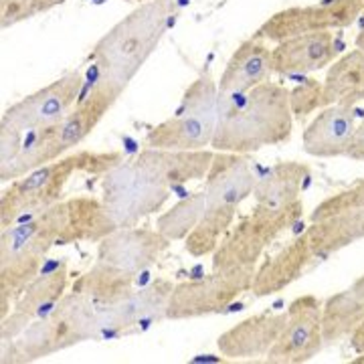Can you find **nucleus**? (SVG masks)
<instances>
[{
  "mask_svg": "<svg viewBox=\"0 0 364 364\" xmlns=\"http://www.w3.org/2000/svg\"><path fill=\"white\" fill-rule=\"evenodd\" d=\"M363 14V0H320L308 6H289L269 16L257 28L255 37L267 43L308 35L346 28L358 21Z\"/></svg>",
  "mask_w": 364,
  "mask_h": 364,
  "instance_id": "nucleus-11",
  "label": "nucleus"
},
{
  "mask_svg": "<svg viewBox=\"0 0 364 364\" xmlns=\"http://www.w3.org/2000/svg\"><path fill=\"white\" fill-rule=\"evenodd\" d=\"M122 93L124 91H119L102 79H97L95 85L91 87L90 95L83 100L79 97L77 105L71 109V114L55 126L57 128V140H59L63 154L73 150L85 138H90L91 132L97 128V124L104 119L105 114L112 109V105L116 104Z\"/></svg>",
  "mask_w": 364,
  "mask_h": 364,
  "instance_id": "nucleus-25",
  "label": "nucleus"
},
{
  "mask_svg": "<svg viewBox=\"0 0 364 364\" xmlns=\"http://www.w3.org/2000/svg\"><path fill=\"white\" fill-rule=\"evenodd\" d=\"M2 358L0 363L2 364H25L28 363L25 356V352L18 348L16 340H2Z\"/></svg>",
  "mask_w": 364,
  "mask_h": 364,
  "instance_id": "nucleus-35",
  "label": "nucleus"
},
{
  "mask_svg": "<svg viewBox=\"0 0 364 364\" xmlns=\"http://www.w3.org/2000/svg\"><path fill=\"white\" fill-rule=\"evenodd\" d=\"M352 364H364V352H363V354H358V356H356V358L352 360Z\"/></svg>",
  "mask_w": 364,
  "mask_h": 364,
  "instance_id": "nucleus-40",
  "label": "nucleus"
},
{
  "mask_svg": "<svg viewBox=\"0 0 364 364\" xmlns=\"http://www.w3.org/2000/svg\"><path fill=\"white\" fill-rule=\"evenodd\" d=\"M215 152L213 150H162L144 148L132 162L142 170L146 176L160 182L168 188L186 182L203 181L207 176Z\"/></svg>",
  "mask_w": 364,
  "mask_h": 364,
  "instance_id": "nucleus-21",
  "label": "nucleus"
},
{
  "mask_svg": "<svg viewBox=\"0 0 364 364\" xmlns=\"http://www.w3.org/2000/svg\"><path fill=\"white\" fill-rule=\"evenodd\" d=\"M63 2L65 0H0V26L6 31L37 14L49 13Z\"/></svg>",
  "mask_w": 364,
  "mask_h": 364,
  "instance_id": "nucleus-32",
  "label": "nucleus"
},
{
  "mask_svg": "<svg viewBox=\"0 0 364 364\" xmlns=\"http://www.w3.org/2000/svg\"><path fill=\"white\" fill-rule=\"evenodd\" d=\"M71 289L90 298L97 308H109L128 298L136 289V273L97 259L73 282Z\"/></svg>",
  "mask_w": 364,
  "mask_h": 364,
  "instance_id": "nucleus-26",
  "label": "nucleus"
},
{
  "mask_svg": "<svg viewBox=\"0 0 364 364\" xmlns=\"http://www.w3.org/2000/svg\"><path fill=\"white\" fill-rule=\"evenodd\" d=\"M318 259L308 235L301 233L275 255L267 257L255 269L251 294L255 298H269L298 282L304 272Z\"/></svg>",
  "mask_w": 364,
  "mask_h": 364,
  "instance_id": "nucleus-22",
  "label": "nucleus"
},
{
  "mask_svg": "<svg viewBox=\"0 0 364 364\" xmlns=\"http://www.w3.org/2000/svg\"><path fill=\"white\" fill-rule=\"evenodd\" d=\"M324 348L322 336V299L299 296L286 312V326L265 354L269 364H301L312 360Z\"/></svg>",
  "mask_w": 364,
  "mask_h": 364,
  "instance_id": "nucleus-13",
  "label": "nucleus"
},
{
  "mask_svg": "<svg viewBox=\"0 0 364 364\" xmlns=\"http://www.w3.org/2000/svg\"><path fill=\"white\" fill-rule=\"evenodd\" d=\"M326 105H356L364 102V51L354 49L336 59L326 71Z\"/></svg>",
  "mask_w": 364,
  "mask_h": 364,
  "instance_id": "nucleus-28",
  "label": "nucleus"
},
{
  "mask_svg": "<svg viewBox=\"0 0 364 364\" xmlns=\"http://www.w3.org/2000/svg\"><path fill=\"white\" fill-rule=\"evenodd\" d=\"M168 196V186L146 176L132 160L119 162L102 178V200L117 229L138 227L164 207Z\"/></svg>",
  "mask_w": 364,
  "mask_h": 364,
  "instance_id": "nucleus-8",
  "label": "nucleus"
},
{
  "mask_svg": "<svg viewBox=\"0 0 364 364\" xmlns=\"http://www.w3.org/2000/svg\"><path fill=\"white\" fill-rule=\"evenodd\" d=\"M356 126L354 105H326L304 130V152L314 158L346 156Z\"/></svg>",
  "mask_w": 364,
  "mask_h": 364,
  "instance_id": "nucleus-23",
  "label": "nucleus"
},
{
  "mask_svg": "<svg viewBox=\"0 0 364 364\" xmlns=\"http://www.w3.org/2000/svg\"><path fill=\"white\" fill-rule=\"evenodd\" d=\"M237 207H207L200 221L186 235L184 249L193 257H207L213 255L221 241L231 231Z\"/></svg>",
  "mask_w": 364,
  "mask_h": 364,
  "instance_id": "nucleus-30",
  "label": "nucleus"
},
{
  "mask_svg": "<svg viewBox=\"0 0 364 364\" xmlns=\"http://www.w3.org/2000/svg\"><path fill=\"white\" fill-rule=\"evenodd\" d=\"M174 284L170 279L158 277L142 289H134L130 296L116 306L100 308V328L102 338H117L138 334L148 326L166 320L170 294Z\"/></svg>",
  "mask_w": 364,
  "mask_h": 364,
  "instance_id": "nucleus-14",
  "label": "nucleus"
},
{
  "mask_svg": "<svg viewBox=\"0 0 364 364\" xmlns=\"http://www.w3.org/2000/svg\"><path fill=\"white\" fill-rule=\"evenodd\" d=\"M83 87L81 71H69L65 75L51 81L39 91L26 95L25 100L4 109L0 124L16 128L23 134L35 130H45L63 122L71 109L77 105Z\"/></svg>",
  "mask_w": 364,
  "mask_h": 364,
  "instance_id": "nucleus-12",
  "label": "nucleus"
},
{
  "mask_svg": "<svg viewBox=\"0 0 364 364\" xmlns=\"http://www.w3.org/2000/svg\"><path fill=\"white\" fill-rule=\"evenodd\" d=\"M356 49H360V51H364V28L356 35Z\"/></svg>",
  "mask_w": 364,
  "mask_h": 364,
  "instance_id": "nucleus-39",
  "label": "nucleus"
},
{
  "mask_svg": "<svg viewBox=\"0 0 364 364\" xmlns=\"http://www.w3.org/2000/svg\"><path fill=\"white\" fill-rule=\"evenodd\" d=\"M257 267L229 269L208 273L200 279L176 284L168 299L166 320H195L213 314H221L235 299L251 291L253 275Z\"/></svg>",
  "mask_w": 364,
  "mask_h": 364,
  "instance_id": "nucleus-10",
  "label": "nucleus"
},
{
  "mask_svg": "<svg viewBox=\"0 0 364 364\" xmlns=\"http://www.w3.org/2000/svg\"><path fill=\"white\" fill-rule=\"evenodd\" d=\"M55 237L39 215L2 231L0 237V318L13 310L28 284L41 275Z\"/></svg>",
  "mask_w": 364,
  "mask_h": 364,
  "instance_id": "nucleus-5",
  "label": "nucleus"
},
{
  "mask_svg": "<svg viewBox=\"0 0 364 364\" xmlns=\"http://www.w3.org/2000/svg\"><path fill=\"white\" fill-rule=\"evenodd\" d=\"M217 105L219 85L205 71L186 87L174 116L150 128L144 142L162 150H205L217 128Z\"/></svg>",
  "mask_w": 364,
  "mask_h": 364,
  "instance_id": "nucleus-6",
  "label": "nucleus"
},
{
  "mask_svg": "<svg viewBox=\"0 0 364 364\" xmlns=\"http://www.w3.org/2000/svg\"><path fill=\"white\" fill-rule=\"evenodd\" d=\"M124 162V156L116 150L93 152L77 150L67 156H61L51 164L28 172L25 176L11 182L9 188L0 196V223L4 229L13 227L23 217H33L55 203L63 200L67 182L75 172H85L91 176H104L107 170Z\"/></svg>",
  "mask_w": 364,
  "mask_h": 364,
  "instance_id": "nucleus-3",
  "label": "nucleus"
},
{
  "mask_svg": "<svg viewBox=\"0 0 364 364\" xmlns=\"http://www.w3.org/2000/svg\"><path fill=\"white\" fill-rule=\"evenodd\" d=\"M364 322V299L350 287L338 291L322 304V336L324 346L338 344L350 336Z\"/></svg>",
  "mask_w": 364,
  "mask_h": 364,
  "instance_id": "nucleus-29",
  "label": "nucleus"
},
{
  "mask_svg": "<svg viewBox=\"0 0 364 364\" xmlns=\"http://www.w3.org/2000/svg\"><path fill=\"white\" fill-rule=\"evenodd\" d=\"M174 14V0H148L112 26L91 53V61L97 67V79L126 91L150 55L156 51Z\"/></svg>",
  "mask_w": 364,
  "mask_h": 364,
  "instance_id": "nucleus-2",
  "label": "nucleus"
},
{
  "mask_svg": "<svg viewBox=\"0 0 364 364\" xmlns=\"http://www.w3.org/2000/svg\"><path fill=\"white\" fill-rule=\"evenodd\" d=\"M350 289L354 291V294H356V296H358V298L364 299V275H363V277H358V279H356V282L352 284Z\"/></svg>",
  "mask_w": 364,
  "mask_h": 364,
  "instance_id": "nucleus-38",
  "label": "nucleus"
},
{
  "mask_svg": "<svg viewBox=\"0 0 364 364\" xmlns=\"http://www.w3.org/2000/svg\"><path fill=\"white\" fill-rule=\"evenodd\" d=\"M308 235L318 259L364 239V178L328 196L310 215Z\"/></svg>",
  "mask_w": 364,
  "mask_h": 364,
  "instance_id": "nucleus-9",
  "label": "nucleus"
},
{
  "mask_svg": "<svg viewBox=\"0 0 364 364\" xmlns=\"http://www.w3.org/2000/svg\"><path fill=\"white\" fill-rule=\"evenodd\" d=\"M304 215L301 198L286 205V207H263L255 205V208L243 217L221 245L213 253V269L215 272H229V269H243V267H257L263 253L272 247L273 241L284 235L298 223Z\"/></svg>",
  "mask_w": 364,
  "mask_h": 364,
  "instance_id": "nucleus-7",
  "label": "nucleus"
},
{
  "mask_svg": "<svg viewBox=\"0 0 364 364\" xmlns=\"http://www.w3.org/2000/svg\"><path fill=\"white\" fill-rule=\"evenodd\" d=\"M272 75V49L267 41L257 39L253 35L251 39L243 41L235 49L217 85H219V93L237 95L269 81Z\"/></svg>",
  "mask_w": 364,
  "mask_h": 364,
  "instance_id": "nucleus-24",
  "label": "nucleus"
},
{
  "mask_svg": "<svg viewBox=\"0 0 364 364\" xmlns=\"http://www.w3.org/2000/svg\"><path fill=\"white\" fill-rule=\"evenodd\" d=\"M207 208V196L203 193H193L186 198L178 200L174 207H170L166 213H162L156 219L158 233H162L168 241H184L186 235L191 233L200 221L203 213Z\"/></svg>",
  "mask_w": 364,
  "mask_h": 364,
  "instance_id": "nucleus-31",
  "label": "nucleus"
},
{
  "mask_svg": "<svg viewBox=\"0 0 364 364\" xmlns=\"http://www.w3.org/2000/svg\"><path fill=\"white\" fill-rule=\"evenodd\" d=\"M259 176L249 162L247 154L215 152L205 176L207 207H239L253 196Z\"/></svg>",
  "mask_w": 364,
  "mask_h": 364,
  "instance_id": "nucleus-19",
  "label": "nucleus"
},
{
  "mask_svg": "<svg viewBox=\"0 0 364 364\" xmlns=\"http://www.w3.org/2000/svg\"><path fill=\"white\" fill-rule=\"evenodd\" d=\"M294 132L289 90L265 81L237 95L219 93L217 128L210 146L215 152L253 154L287 142Z\"/></svg>",
  "mask_w": 364,
  "mask_h": 364,
  "instance_id": "nucleus-1",
  "label": "nucleus"
},
{
  "mask_svg": "<svg viewBox=\"0 0 364 364\" xmlns=\"http://www.w3.org/2000/svg\"><path fill=\"white\" fill-rule=\"evenodd\" d=\"M346 156L350 160H358V162H364V114L360 124L356 126V132L352 136V142L346 150Z\"/></svg>",
  "mask_w": 364,
  "mask_h": 364,
  "instance_id": "nucleus-36",
  "label": "nucleus"
},
{
  "mask_svg": "<svg viewBox=\"0 0 364 364\" xmlns=\"http://www.w3.org/2000/svg\"><path fill=\"white\" fill-rule=\"evenodd\" d=\"M37 215L49 225L57 245H71L81 241L100 243L105 235L117 229L104 200L95 196H73L59 200Z\"/></svg>",
  "mask_w": 364,
  "mask_h": 364,
  "instance_id": "nucleus-15",
  "label": "nucleus"
},
{
  "mask_svg": "<svg viewBox=\"0 0 364 364\" xmlns=\"http://www.w3.org/2000/svg\"><path fill=\"white\" fill-rule=\"evenodd\" d=\"M69 267L67 261H61L49 272L37 275L23 296L14 301L13 310L2 318L0 324V340H14L21 336L31 322L49 314L57 306V301L63 298L69 289Z\"/></svg>",
  "mask_w": 364,
  "mask_h": 364,
  "instance_id": "nucleus-16",
  "label": "nucleus"
},
{
  "mask_svg": "<svg viewBox=\"0 0 364 364\" xmlns=\"http://www.w3.org/2000/svg\"><path fill=\"white\" fill-rule=\"evenodd\" d=\"M23 132L0 124V168L11 164L14 158L18 156L21 148H23Z\"/></svg>",
  "mask_w": 364,
  "mask_h": 364,
  "instance_id": "nucleus-34",
  "label": "nucleus"
},
{
  "mask_svg": "<svg viewBox=\"0 0 364 364\" xmlns=\"http://www.w3.org/2000/svg\"><path fill=\"white\" fill-rule=\"evenodd\" d=\"M310 178V166L301 162H279L259 176L253 198L263 207H286L299 200V195Z\"/></svg>",
  "mask_w": 364,
  "mask_h": 364,
  "instance_id": "nucleus-27",
  "label": "nucleus"
},
{
  "mask_svg": "<svg viewBox=\"0 0 364 364\" xmlns=\"http://www.w3.org/2000/svg\"><path fill=\"white\" fill-rule=\"evenodd\" d=\"M344 45L330 31L308 33L275 43L272 49L273 73L304 75L332 65Z\"/></svg>",
  "mask_w": 364,
  "mask_h": 364,
  "instance_id": "nucleus-18",
  "label": "nucleus"
},
{
  "mask_svg": "<svg viewBox=\"0 0 364 364\" xmlns=\"http://www.w3.org/2000/svg\"><path fill=\"white\" fill-rule=\"evenodd\" d=\"M170 243L158 229L148 227H122L97 243V259L107 261L132 273L146 272L158 257L170 247Z\"/></svg>",
  "mask_w": 364,
  "mask_h": 364,
  "instance_id": "nucleus-17",
  "label": "nucleus"
},
{
  "mask_svg": "<svg viewBox=\"0 0 364 364\" xmlns=\"http://www.w3.org/2000/svg\"><path fill=\"white\" fill-rule=\"evenodd\" d=\"M350 348L356 354H363L364 352V322L358 326V330L350 336Z\"/></svg>",
  "mask_w": 364,
  "mask_h": 364,
  "instance_id": "nucleus-37",
  "label": "nucleus"
},
{
  "mask_svg": "<svg viewBox=\"0 0 364 364\" xmlns=\"http://www.w3.org/2000/svg\"><path fill=\"white\" fill-rule=\"evenodd\" d=\"M128 2H140L142 4V2H148V0H128Z\"/></svg>",
  "mask_w": 364,
  "mask_h": 364,
  "instance_id": "nucleus-41",
  "label": "nucleus"
},
{
  "mask_svg": "<svg viewBox=\"0 0 364 364\" xmlns=\"http://www.w3.org/2000/svg\"><path fill=\"white\" fill-rule=\"evenodd\" d=\"M363 13H364V0H363Z\"/></svg>",
  "mask_w": 364,
  "mask_h": 364,
  "instance_id": "nucleus-42",
  "label": "nucleus"
},
{
  "mask_svg": "<svg viewBox=\"0 0 364 364\" xmlns=\"http://www.w3.org/2000/svg\"><path fill=\"white\" fill-rule=\"evenodd\" d=\"M289 105H291V114L298 119L308 117L320 107H326L324 83L318 79L301 81L294 90H289Z\"/></svg>",
  "mask_w": 364,
  "mask_h": 364,
  "instance_id": "nucleus-33",
  "label": "nucleus"
},
{
  "mask_svg": "<svg viewBox=\"0 0 364 364\" xmlns=\"http://www.w3.org/2000/svg\"><path fill=\"white\" fill-rule=\"evenodd\" d=\"M14 340L28 363L43 360L87 340H102L100 308L83 294L69 289L51 312L31 322Z\"/></svg>",
  "mask_w": 364,
  "mask_h": 364,
  "instance_id": "nucleus-4",
  "label": "nucleus"
},
{
  "mask_svg": "<svg viewBox=\"0 0 364 364\" xmlns=\"http://www.w3.org/2000/svg\"><path fill=\"white\" fill-rule=\"evenodd\" d=\"M286 326V312H261L231 326L217 338V348L229 360H255L272 350Z\"/></svg>",
  "mask_w": 364,
  "mask_h": 364,
  "instance_id": "nucleus-20",
  "label": "nucleus"
}]
</instances>
